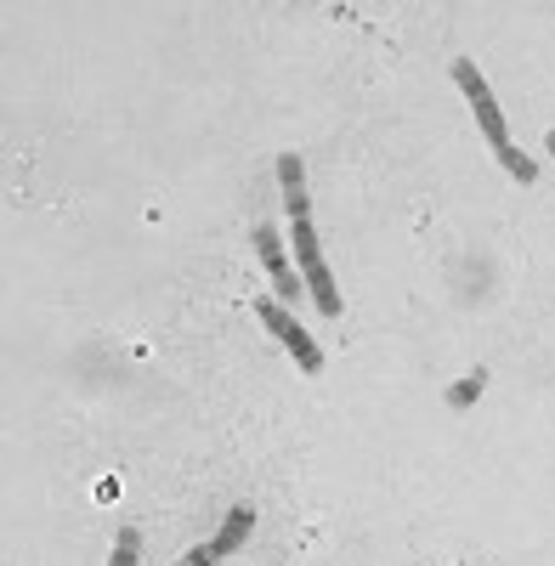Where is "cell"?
<instances>
[{
	"mask_svg": "<svg viewBox=\"0 0 555 566\" xmlns=\"http://www.w3.org/2000/svg\"><path fill=\"white\" fill-rule=\"evenodd\" d=\"M453 80H459V91L471 97V108H477V125H482V136L493 142V154L504 159V170H511L516 181H533L538 176V165L511 142V130H504V114H499V103H493V91H488V80H482V69L471 63V57H459L453 63Z\"/></svg>",
	"mask_w": 555,
	"mask_h": 566,
	"instance_id": "obj_1",
	"label": "cell"
},
{
	"mask_svg": "<svg viewBox=\"0 0 555 566\" xmlns=\"http://www.w3.org/2000/svg\"><path fill=\"white\" fill-rule=\"evenodd\" d=\"M290 250H295V266H301V277H306V295H312V306H317L323 317H341V290H335V272H329V261H323V250H317V232H312V221H295V227H290Z\"/></svg>",
	"mask_w": 555,
	"mask_h": 566,
	"instance_id": "obj_2",
	"label": "cell"
},
{
	"mask_svg": "<svg viewBox=\"0 0 555 566\" xmlns=\"http://www.w3.org/2000/svg\"><path fill=\"white\" fill-rule=\"evenodd\" d=\"M255 317L272 328L278 340H284V352L301 363V374H323V346H317V340L306 335V328L290 317V306H284V301H261V306H255Z\"/></svg>",
	"mask_w": 555,
	"mask_h": 566,
	"instance_id": "obj_3",
	"label": "cell"
},
{
	"mask_svg": "<svg viewBox=\"0 0 555 566\" xmlns=\"http://www.w3.org/2000/svg\"><path fill=\"white\" fill-rule=\"evenodd\" d=\"M255 255H261V266H266V277H272V290L284 295V306L301 301V272H295V261L284 255V232H278V227H255Z\"/></svg>",
	"mask_w": 555,
	"mask_h": 566,
	"instance_id": "obj_4",
	"label": "cell"
},
{
	"mask_svg": "<svg viewBox=\"0 0 555 566\" xmlns=\"http://www.w3.org/2000/svg\"><path fill=\"white\" fill-rule=\"evenodd\" d=\"M278 187H284V210H290V221H306V216H312V205H306V170H301L295 154L278 159Z\"/></svg>",
	"mask_w": 555,
	"mask_h": 566,
	"instance_id": "obj_5",
	"label": "cell"
},
{
	"mask_svg": "<svg viewBox=\"0 0 555 566\" xmlns=\"http://www.w3.org/2000/svg\"><path fill=\"white\" fill-rule=\"evenodd\" d=\"M250 533H255V510H250V504H239V510H233V515H227V522H221L216 544H210V549H216V560H227V555H233V549H239V544H244Z\"/></svg>",
	"mask_w": 555,
	"mask_h": 566,
	"instance_id": "obj_6",
	"label": "cell"
},
{
	"mask_svg": "<svg viewBox=\"0 0 555 566\" xmlns=\"http://www.w3.org/2000/svg\"><path fill=\"white\" fill-rule=\"evenodd\" d=\"M482 386H488V374L477 368V374H465V380H459L453 391H448V408H471L477 397H482Z\"/></svg>",
	"mask_w": 555,
	"mask_h": 566,
	"instance_id": "obj_7",
	"label": "cell"
},
{
	"mask_svg": "<svg viewBox=\"0 0 555 566\" xmlns=\"http://www.w3.org/2000/svg\"><path fill=\"white\" fill-rule=\"evenodd\" d=\"M136 549H143V533L125 527V533H119V544H114V560H108V566H136Z\"/></svg>",
	"mask_w": 555,
	"mask_h": 566,
	"instance_id": "obj_8",
	"label": "cell"
},
{
	"mask_svg": "<svg viewBox=\"0 0 555 566\" xmlns=\"http://www.w3.org/2000/svg\"><path fill=\"white\" fill-rule=\"evenodd\" d=\"M176 566H216V549H210V544H199V549H188V555H181Z\"/></svg>",
	"mask_w": 555,
	"mask_h": 566,
	"instance_id": "obj_9",
	"label": "cell"
},
{
	"mask_svg": "<svg viewBox=\"0 0 555 566\" xmlns=\"http://www.w3.org/2000/svg\"><path fill=\"white\" fill-rule=\"evenodd\" d=\"M549 154H555V130H549Z\"/></svg>",
	"mask_w": 555,
	"mask_h": 566,
	"instance_id": "obj_10",
	"label": "cell"
}]
</instances>
